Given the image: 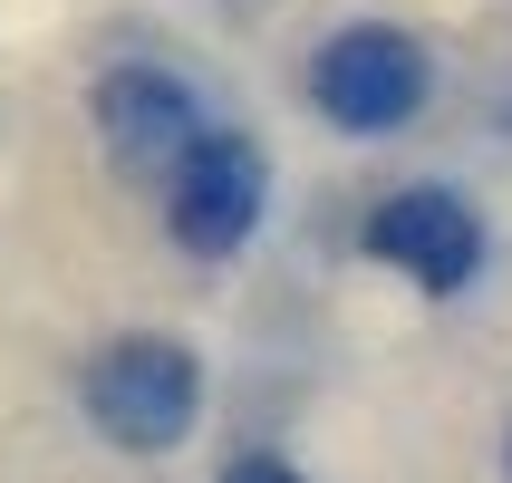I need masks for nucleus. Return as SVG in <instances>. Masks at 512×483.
Instances as JSON below:
<instances>
[{
	"label": "nucleus",
	"instance_id": "obj_1",
	"mask_svg": "<svg viewBox=\"0 0 512 483\" xmlns=\"http://www.w3.org/2000/svg\"><path fill=\"white\" fill-rule=\"evenodd\" d=\"M203 406V368L184 339H116L97 368H87V416L126 445V455H165L184 445Z\"/></svg>",
	"mask_w": 512,
	"mask_h": 483
},
{
	"label": "nucleus",
	"instance_id": "obj_2",
	"mask_svg": "<svg viewBox=\"0 0 512 483\" xmlns=\"http://www.w3.org/2000/svg\"><path fill=\"white\" fill-rule=\"evenodd\" d=\"M426 87H435L426 39H406V29H387V20L339 29V39L310 58V97H319V116H339V126H358V136H387V126H406V116L426 107Z\"/></svg>",
	"mask_w": 512,
	"mask_h": 483
},
{
	"label": "nucleus",
	"instance_id": "obj_3",
	"mask_svg": "<svg viewBox=\"0 0 512 483\" xmlns=\"http://www.w3.org/2000/svg\"><path fill=\"white\" fill-rule=\"evenodd\" d=\"M165 184H174V242H184V252H203V261H223V252H242V242H252L261 194H271V165H261V145L242 136V126H232V136H213V126H203L194 155H184Z\"/></svg>",
	"mask_w": 512,
	"mask_h": 483
},
{
	"label": "nucleus",
	"instance_id": "obj_4",
	"mask_svg": "<svg viewBox=\"0 0 512 483\" xmlns=\"http://www.w3.org/2000/svg\"><path fill=\"white\" fill-rule=\"evenodd\" d=\"M97 136H107V155L126 174H174L203 136V107L174 68H116L97 87Z\"/></svg>",
	"mask_w": 512,
	"mask_h": 483
},
{
	"label": "nucleus",
	"instance_id": "obj_5",
	"mask_svg": "<svg viewBox=\"0 0 512 483\" xmlns=\"http://www.w3.org/2000/svg\"><path fill=\"white\" fill-rule=\"evenodd\" d=\"M368 252L397 261V271H416L426 290H464L474 261H484V223H474V203L445 194V184H406V194L377 203Z\"/></svg>",
	"mask_w": 512,
	"mask_h": 483
},
{
	"label": "nucleus",
	"instance_id": "obj_6",
	"mask_svg": "<svg viewBox=\"0 0 512 483\" xmlns=\"http://www.w3.org/2000/svg\"><path fill=\"white\" fill-rule=\"evenodd\" d=\"M223 483H300V474H290V464H271V455H252V464H232Z\"/></svg>",
	"mask_w": 512,
	"mask_h": 483
}]
</instances>
